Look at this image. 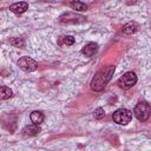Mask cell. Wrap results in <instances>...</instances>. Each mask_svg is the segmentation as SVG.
Segmentation results:
<instances>
[{"label": "cell", "mask_w": 151, "mask_h": 151, "mask_svg": "<svg viewBox=\"0 0 151 151\" xmlns=\"http://www.w3.org/2000/svg\"><path fill=\"white\" fill-rule=\"evenodd\" d=\"M39 132H40V127H39V125H37V124L27 125V126H25V127H24V130H22L24 136H28V137L37 136Z\"/></svg>", "instance_id": "ba28073f"}, {"label": "cell", "mask_w": 151, "mask_h": 151, "mask_svg": "<svg viewBox=\"0 0 151 151\" xmlns=\"http://www.w3.org/2000/svg\"><path fill=\"white\" fill-rule=\"evenodd\" d=\"M137 27H138V25L136 22H129V24L123 26V32L125 34H132L137 31Z\"/></svg>", "instance_id": "8fae6325"}, {"label": "cell", "mask_w": 151, "mask_h": 151, "mask_svg": "<svg viewBox=\"0 0 151 151\" xmlns=\"http://www.w3.org/2000/svg\"><path fill=\"white\" fill-rule=\"evenodd\" d=\"M113 72H114V66H107V67L100 70L99 72H97L96 76L93 77V79L91 80V88H92V91L99 92V91L104 90V87L110 81Z\"/></svg>", "instance_id": "6da1fadb"}, {"label": "cell", "mask_w": 151, "mask_h": 151, "mask_svg": "<svg viewBox=\"0 0 151 151\" xmlns=\"http://www.w3.org/2000/svg\"><path fill=\"white\" fill-rule=\"evenodd\" d=\"M97 50H98V45H97L96 42H88V44H86V45L84 46V48L81 50V52H83V54H85L86 57H92V55L96 54Z\"/></svg>", "instance_id": "52a82bcc"}, {"label": "cell", "mask_w": 151, "mask_h": 151, "mask_svg": "<svg viewBox=\"0 0 151 151\" xmlns=\"http://www.w3.org/2000/svg\"><path fill=\"white\" fill-rule=\"evenodd\" d=\"M9 9H11L13 13H15V14H21V13H24L26 9H28V4L25 2V1L15 2V4L11 5Z\"/></svg>", "instance_id": "8992f818"}, {"label": "cell", "mask_w": 151, "mask_h": 151, "mask_svg": "<svg viewBox=\"0 0 151 151\" xmlns=\"http://www.w3.org/2000/svg\"><path fill=\"white\" fill-rule=\"evenodd\" d=\"M150 112H151V109L147 103H139L134 107V116L140 122L147 120L150 117Z\"/></svg>", "instance_id": "3957f363"}, {"label": "cell", "mask_w": 151, "mask_h": 151, "mask_svg": "<svg viewBox=\"0 0 151 151\" xmlns=\"http://www.w3.org/2000/svg\"><path fill=\"white\" fill-rule=\"evenodd\" d=\"M29 119L33 124H37V125H40L42 122H44V114L40 112V111H33L31 114H29Z\"/></svg>", "instance_id": "9c48e42d"}, {"label": "cell", "mask_w": 151, "mask_h": 151, "mask_svg": "<svg viewBox=\"0 0 151 151\" xmlns=\"http://www.w3.org/2000/svg\"><path fill=\"white\" fill-rule=\"evenodd\" d=\"M12 96H13V92L9 87H7V86H1L0 87V98L1 99H8Z\"/></svg>", "instance_id": "7c38bea8"}, {"label": "cell", "mask_w": 151, "mask_h": 151, "mask_svg": "<svg viewBox=\"0 0 151 151\" xmlns=\"http://www.w3.org/2000/svg\"><path fill=\"white\" fill-rule=\"evenodd\" d=\"M18 66H19L21 70L26 71V72H33V71H35V70L38 68L37 61H34V60H33L32 58H29V57H22V58H20V59L18 60Z\"/></svg>", "instance_id": "5b68a950"}, {"label": "cell", "mask_w": 151, "mask_h": 151, "mask_svg": "<svg viewBox=\"0 0 151 151\" xmlns=\"http://www.w3.org/2000/svg\"><path fill=\"white\" fill-rule=\"evenodd\" d=\"M93 116H94V118L100 119V118H103V117L105 116V112H104V110H103L101 107H98V109H96V110L93 111Z\"/></svg>", "instance_id": "4fadbf2b"}, {"label": "cell", "mask_w": 151, "mask_h": 151, "mask_svg": "<svg viewBox=\"0 0 151 151\" xmlns=\"http://www.w3.org/2000/svg\"><path fill=\"white\" fill-rule=\"evenodd\" d=\"M136 83H137V76H136L134 72H131V71H130V72H126V73H125L123 77H120L119 80H118L119 87H120V88H124V90L132 87Z\"/></svg>", "instance_id": "277c9868"}, {"label": "cell", "mask_w": 151, "mask_h": 151, "mask_svg": "<svg viewBox=\"0 0 151 151\" xmlns=\"http://www.w3.org/2000/svg\"><path fill=\"white\" fill-rule=\"evenodd\" d=\"M70 7L74 11H78V12L87 11V6L81 1H72V2H70Z\"/></svg>", "instance_id": "30bf717a"}, {"label": "cell", "mask_w": 151, "mask_h": 151, "mask_svg": "<svg viewBox=\"0 0 151 151\" xmlns=\"http://www.w3.org/2000/svg\"><path fill=\"white\" fill-rule=\"evenodd\" d=\"M113 122L119 124V125H126L127 123H130L131 118H132V113L131 111L126 110V109H118L117 111L113 112L112 114Z\"/></svg>", "instance_id": "7a4b0ae2"}, {"label": "cell", "mask_w": 151, "mask_h": 151, "mask_svg": "<svg viewBox=\"0 0 151 151\" xmlns=\"http://www.w3.org/2000/svg\"><path fill=\"white\" fill-rule=\"evenodd\" d=\"M64 42H65L66 45L71 46V45H73V44H74V38H73V37H71V35H66V37L64 38Z\"/></svg>", "instance_id": "5bb4252c"}]
</instances>
